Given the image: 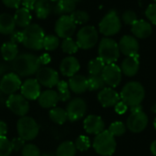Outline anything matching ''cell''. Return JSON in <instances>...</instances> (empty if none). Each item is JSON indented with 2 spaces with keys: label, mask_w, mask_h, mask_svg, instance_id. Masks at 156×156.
Instances as JSON below:
<instances>
[{
  "label": "cell",
  "mask_w": 156,
  "mask_h": 156,
  "mask_svg": "<svg viewBox=\"0 0 156 156\" xmlns=\"http://www.w3.org/2000/svg\"><path fill=\"white\" fill-rule=\"evenodd\" d=\"M5 71V67L3 66V64H0V74H3Z\"/></svg>",
  "instance_id": "cell-52"
},
{
  "label": "cell",
  "mask_w": 156,
  "mask_h": 156,
  "mask_svg": "<svg viewBox=\"0 0 156 156\" xmlns=\"http://www.w3.org/2000/svg\"><path fill=\"white\" fill-rule=\"evenodd\" d=\"M132 32L133 34V37H135L136 38H147L152 35L153 32V27L152 25L144 20H137L133 26H132Z\"/></svg>",
  "instance_id": "cell-23"
},
{
  "label": "cell",
  "mask_w": 156,
  "mask_h": 156,
  "mask_svg": "<svg viewBox=\"0 0 156 156\" xmlns=\"http://www.w3.org/2000/svg\"><path fill=\"white\" fill-rule=\"evenodd\" d=\"M48 115H49V119L51 120V122L58 125H62L68 121V115H67L66 110L60 107H54L50 109Z\"/></svg>",
  "instance_id": "cell-30"
},
{
  "label": "cell",
  "mask_w": 156,
  "mask_h": 156,
  "mask_svg": "<svg viewBox=\"0 0 156 156\" xmlns=\"http://www.w3.org/2000/svg\"><path fill=\"white\" fill-rule=\"evenodd\" d=\"M120 100L121 98L118 92L111 87L103 88L98 94V101L104 108L114 107L120 101Z\"/></svg>",
  "instance_id": "cell-18"
},
{
  "label": "cell",
  "mask_w": 156,
  "mask_h": 156,
  "mask_svg": "<svg viewBox=\"0 0 156 156\" xmlns=\"http://www.w3.org/2000/svg\"><path fill=\"white\" fill-rule=\"evenodd\" d=\"M59 37L58 36L54 35H48L45 36L43 40V48H45L48 51H53L56 50L59 46Z\"/></svg>",
  "instance_id": "cell-35"
},
{
  "label": "cell",
  "mask_w": 156,
  "mask_h": 156,
  "mask_svg": "<svg viewBox=\"0 0 156 156\" xmlns=\"http://www.w3.org/2000/svg\"><path fill=\"white\" fill-rule=\"evenodd\" d=\"M99 40L98 30L93 26H85L81 27L77 34V45L81 49L92 48Z\"/></svg>",
  "instance_id": "cell-8"
},
{
  "label": "cell",
  "mask_w": 156,
  "mask_h": 156,
  "mask_svg": "<svg viewBox=\"0 0 156 156\" xmlns=\"http://www.w3.org/2000/svg\"><path fill=\"white\" fill-rule=\"evenodd\" d=\"M83 127L87 133L97 135L104 131L105 124L101 117L98 115H89L83 122Z\"/></svg>",
  "instance_id": "cell-19"
},
{
  "label": "cell",
  "mask_w": 156,
  "mask_h": 156,
  "mask_svg": "<svg viewBox=\"0 0 156 156\" xmlns=\"http://www.w3.org/2000/svg\"><path fill=\"white\" fill-rule=\"evenodd\" d=\"M20 91L21 95L27 101H35L41 93V85L37 79H27L22 83Z\"/></svg>",
  "instance_id": "cell-16"
},
{
  "label": "cell",
  "mask_w": 156,
  "mask_h": 156,
  "mask_svg": "<svg viewBox=\"0 0 156 156\" xmlns=\"http://www.w3.org/2000/svg\"><path fill=\"white\" fill-rule=\"evenodd\" d=\"M76 26L69 15H62L55 24V31L58 37L69 38L75 33Z\"/></svg>",
  "instance_id": "cell-10"
},
{
  "label": "cell",
  "mask_w": 156,
  "mask_h": 156,
  "mask_svg": "<svg viewBox=\"0 0 156 156\" xmlns=\"http://www.w3.org/2000/svg\"><path fill=\"white\" fill-rule=\"evenodd\" d=\"M105 65L106 64L99 57L91 59L88 64V70L90 75H101Z\"/></svg>",
  "instance_id": "cell-34"
},
{
  "label": "cell",
  "mask_w": 156,
  "mask_h": 156,
  "mask_svg": "<svg viewBox=\"0 0 156 156\" xmlns=\"http://www.w3.org/2000/svg\"><path fill=\"white\" fill-rule=\"evenodd\" d=\"M0 52L5 61H13L18 56V48L16 43L8 41L2 45Z\"/></svg>",
  "instance_id": "cell-29"
},
{
  "label": "cell",
  "mask_w": 156,
  "mask_h": 156,
  "mask_svg": "<svg viewBox=\"0 0 156 156\" xmlns=\"http://www.w3.org/2000/svg\"><path fill=\"white\" fill-rule=\"evenodd\" d=\"M88 79V90L90 91L102 90L106 85L104 80L101 75H90Z\"/></svg>",
  "instance_id": "cell-33"
},
{
  "label": "cell",
  "mask_w": 156,
  "mask_h": 156,
  "mask_svg": "<svg viewBox=\"0 0 156 156\" xmlns=\"http://www.w3.org/2000/svg\"><path fill=\"white\" fill-rule=\"evenodd\" d=\"M154 3H156V0H154Z\"/></svg>",
  "instance_id": "cell-58"
},
{
  "label": "cell",
  "mask_w": 156,
  "mask_h": 156,
  "mask_svg": "<svg viewBox=\"0 0 156 156\" xmlns=\"http://www.w3.org/2000/svg\"><path fill=\"white\" fill-rule=\"evenodd\" d=\"M76 152L77 149L74 143L70 141H66L61 143L58 146L55 156H75Z\"/></svg>",
  "instance_id": "cell-31"
},
{
  "label": "cell",
  "mask_w": 156,
  "mask_h": 156,
  "mask_svg": "<svg viewBox=\"0 0 156 156\" xmlns=\"http://www.w3.org/2000/svg\"><path fill=\"white\" fill-rule=\"evenodd\" d=\"M38 59H39L40 65H47L51 61V58H50V55L48 53L42 54L40 57H38Z\"/></svg>",
  "instance_id": "cell-49"
},
{
  "label": "cell",
  "mask_w": 156,
  "mask_h": 156,
  "mask_svg": "<svg viewBox=\"0 0 156 156\" xmlns=\"http://www.w3.org/2000/svg\"><path fill=\"white\" fill-rule=\"evenodd\" d=\"M15 27L16 23L14 16L6 13L0 15V34L11 35L15 31Z\"/></svg>",
  "instance_id": "cell-28"
},
{
  "label": "cell",
  "mask_w": 156,
  "mask_h": 156,
  "mask_svg": "<svg viewBox=\"0 0 156 156\" xmlns=\"http://www.w3.org/2000/svg\"><path fill=\"white\" fill-rule=\"evenodd\" d=\"M126 125L122 122H114L112 123L108 129V131L114 136V137H120L122 136L126 133Z\"/></svg>",
  "instance_id": "cell-38"
},
{
  "label": "cell",
  "mask_w": 156,
  "mask_h": 156,
  "mask_svg": "<svg viewBox=\"0 0 156 156\" xmlns=\"http://www.w3.org/2000/svg\"><path fill=\"white\" fill-rule=\"evenodd\" d=\"M51 2H57V1H58V0H50Z\"/></svg>",
  "instance_id": "cell-56"
},
{
  "label": "cell",
  "mask_w": 156,
  "mask_h": 156,
  "mask_svg": "<svg viewBox=\"0 0 156 156\" xmlns=\"http://www.w3.org/2000/svg\"><path fill=\"white\" fill-rule=\"evenodd\" d=\"M122 20L123 21L124 24L133 26L138 20V17H137V15H136V13L134 11L126 10L122 15Z\"/></svg>",
  "instance_id": "cell-42"
},
{
  "label": "cell",
  "mask_w": 156,
  "mask_h": 156,
  "mask_svg": "<svg viewBox=\"0 0 156 156\" xmlns=\"http://www.w3.org/2000/svg\"><path fill=\"white\" fill-rule=\"evenodd\" d=\"M6 107L16 115L23 117L29 112L28 101L21 94H11L6 100Z\"/></svg>",
  "instance_id": "cell-9"
},
{
  "label": "cell",
  "mask_w": 156,
  "mask_h": 156,
  "mask_svg": "<svg viewBox=\"0 0 156 156\" xmlns=\"http://www.w3.org/2000/svg\"><path fill=\"white\" fill-rule=\"evenodd\" d=\"M114 110L118 114H124L127 110H128V106L122 101H120L115 106H114Z\"/></svg>",
  "instance_id": "cell-46"
},
{
  "label": "cell",
  "mask_w": 156,
  "mask_h": 156,
  "mask_svg": "<svg viewBox=\"0 0 156 156\" xmlns=\"http://www.w3.org/2000/svg\"><path fill=\"white\" fill-rule=\"evenodd\" d=\"M61 49L64 53L67 54H74L79 50V47L77 45V42L74 41L71 37L64 38L61 43Z\"/></svg>",
  "instance_id": "cell-36"
},
{
  "label": "cell",
  "mask_w": 156,
  "mask_h": 156,
  "mask_svg": "<svg viewBox=\"0 0 156 156\" xmlns=\"http://www.w3.org/2000/svg\"><path fill=\"white\" fill-rule=\"evenodd\" d=\"M154 129L156 130V118L155 120H154Z\"/></svg>",
  "instance_id": "cell-54"
},
{
  "label": "cell",
  "mask_w": 156,
  "mask_h": 156,
  "mask_svg": "<svg viewBox=\"0 0 156 156\" xmlns=\"http://www.w3.org/2000/svg\"><path fill=\"white\" fill-rule=\"evenodd\" d=\"M87 103L81 98H75L71 100L66 109L68 120L70 122H77L82 119L87 112Z\"/></svg>",
  "instance_id": "cell-11"
},
{
  "label": "cell",
  "mask_w": 156,
  "mask_h": 156,
  "mask_svg": "<svg viewBox=\"0 0 156 156\" xmlns=\"http://www.w3.org/2000/svg\"><path fill=\"white\" fill-rule=\"evenodd\" d=\"M22 156H41L39 148L33 144H27L21 150Z\"/></svg>",
  "instance_id": "cell-40"
},
{
  "label": "cell",
  "mask_w": 156,
  "mask_h": 156,
  "mask_svg": "<svg viewBox=\"0 0 156 156\" xmlns=\"http://www.w3.org/2000/svg\"><path fill=\"white\" fill-rule=\"evenodd\" d=\"M148 125V116L146 115L144 111L131 112L130 116L128 117L126 127L129 131L133 133H142Z\"/></svg>",
  "instance_id": "cell-15"
},
{
  "label": "cell",
  "mask_w": 156,
  "mask_h": 156,
  "mask_svg": "<svg viewBox=\"0 0 156 156\" xmlns=\"http://www.w3.org/2000/svg\"><path fill=\"white\" fill-rule=\"evenodd\" d=\"M74 144H75L76 149L78 151H80V152L88 151L90 149V145H91L90 138L88 136H86V135H80L76 139Z\"/></svg>",
  "instance_id": "cell-39"
},
{
  "label": "cell",
  "mask_w": 156,
  "mask_h": 156,
  "mask_svg": "<svg viewBox=\"0 0 156 156\" xmlns=\"http://www.w3.org/2000/svg\"><path fill=\"white\" fill-rule=\"evenodd\" d=\"M13 150L10 141L5 137H0V156H10Z\"/></svg>",
  "instance_id": "cell-41"
},
{
  "label": "cell",
  "mask_w": 156,
  "mask_h": 156,
  "mask_svg": "<svg viewBox=\"0 0 156 156\" xmlns=\"http://www.w3.org/2000/svg\"><path fill=\"white\" fill-rule=\"evenodd\" d=\"M16 130L18 136L24 141L28 142L34 140L38 135L39 126L32 117L26 115L17 121Z\"/></svg>",
  "instance_id": "cell-7"
},
{
  "label": "cell",
  "mask_w": 156,
  "mask_h": 156,
  "mask_svg": "<svg viewBox=\"0 0 156 156\" xmlns=\"http://www.w3.org/2000/svg\"><path fill=\"white\" fill-rule=\"evenodd\" d=\"M52 12L55 15L62 16L66 14H71L75 11L76 3L71 0H58L57 2H53Z\"/></svg>",
  "instance_id": "cell-25"
},
{
  "label": "cell",
  "mask_w": 156,
  "mask_h": 156,
  "mask_svg": "<svg viewBox=\"0 0 156 156\" xmlns=\"http://www.w3.org/2000/svg\"><path fill=\"white\" fill-rule=\"evenodd\" d=\"M118 45H119L120 52H122L126 57L137 55L139 48H140L137 38L130 35L123 36L120 39V42L118 43Z\"/></svg>",
  "instance_id": "cell-17"
},
{
  "label": "cell",
  "mask_w": 156,
  "mask_h": 156,
  "mask_svg": "<svg viewBox=\"0 0 156 156\" xmlns=\"http://www.w3.org/2000/svg\"><path fill=\"white\" fill-rule=\"evenodd\" d=\"M150 150H151V153L153 154V155L156 156V140L151 144Z\"/></svg>",
  "instance_id": "cell-51"
},
{
  "label": "cell",
  "mask_w": 156,
  "mask_h": 156,
  "mask_svg": "<svg viewBox=\"0 0 156 156\" xmlns=\"http://www.w3.org/2000/svg\"><path fill=\"white\" fill-rule=\"evenodd\" d=\"M56 87H57V92L58 95L59 101L65 102L70 100L71 94H70V90H69L68 82H66L65 80H59Z\"/></svg>",
  "instance_id": "cell-32"
},
{
  "label": "cell",
  "mask_w": 156,
  "mask_h": 156,
  "mask_svg": "<svg viewBox=\"0 0 156 156\" xmlns=\"http://www.w3.org/2000/svg\"><path fill=\"white\" fill-rule=\"evenodd\" d=\"M69 16H71L76 25H84L90 20L89 14L83 10H75Z\"/></svg>",
  "instance_id": "cell-37"
},
{
  "label": "cell",
  "mask_w": 156,
  "mask_h": 156,
  "mask_svg": "<svg viewBox=\"0 0 156 156\" xmlns=\"http://www.w3.org/2000/svg\"><path fill=\"white\" fill-rule=\"evenodd\" d=\"M45 37L42 27L37 24H30L22 31V44L32 50H41Z\"/></svg>",
  "instance_id": "cell-3"
},
{
  "label": "cell",
  "mask_w": 156,
  "mask_h": 156,
  "mask_svg": "<svg viewBox=\"0 0 156 156\" xmlns=\"http://www.w3.org/2000/svg\"><path fill=\"white\" fill-rule=\"evenodd\" d=\"M53 2L50 0H37L34 5V11L39 19H46L52 12Z\"/></svg>",
  "instance_id": "cell-26"
},
{
  "label": "cell",
  "mask_w": 156,
  "mask_h": 156,
  "mask_svg": "<svg viewBox=\"0 0 156 156\" xmlns=\"http://www.w3.org/2000/svg\"><path fill=\"white\" fill-rule=\"evenodd\" d=\"M2 2L8 8L18 9L21 5V0H2Z\"/></svg>",
  "instance_id": "cell-45"
},
{
  "label": "cell",
  "mask_w": 156,
  "mask_h": 156,
  "mask_svg": "<svg viewBox=\"0 0 156 156\" xmlns=\"http://www.w3.org/2000/svg\"><path fill=\"white\" fill-rule=\"evenodd\" d=\"M145 16L151 23L156 25V3L148 5L145 10Z\"/></svg>",
  "instance_id": "cell-43"
},
{
  "label": "cell",
  "mask_w": 156,
  "mask_h": 156,
  "mask_svg": "<svg viewBox=\"0 0 156 156\" xmlns=\"http://www.w3.org/2000/svg\"><path fill=\"white\" fill-rule=\"evenodd\" d=\"M68 83L69 90L76 94H81L88 90V79L83 75L76 74L72 76Z\"/></svg>",
  "instance_id": "cell-24"
},
{
  "label": "cell",
  "mask_w": 156,
  "mask_h": 156,
  "mask_svg": "<svg viewBox=\"0 0 156 156\" xmlns=\"http://www.w3.org/2000/svg\"><path fill=\"white\" fill-rule=\"evenodd\" d=\"M11 68L19 77H28L37 74L41 65L38 57L31 53H23L18 55L11 61Z\"/></svg>",
  "instance_id": "cell-1"
},
{
  "label": "cell",
  "mask_w": 156,
  "mask_h": 156,
  "mask_svg": "<svg viewBox=\"0 0 156 156\" xmlns=\"http://www.w3.org/2000/svg\"><path fill=\"white\" fill-rule=\"evenodd\" d=\"M121 28V18L115 10H111L110 12H108L99 24L100 32L107 37L118 34Z\"/></svg>",
  "instance_id": "cell-6"
},
{
  "label": "cell",
  "mask_w": 156,
  "mask_h": 156,
  "mask_svg": "<svg viewBox=\"0 0 156 156\" xmlns=\"http://www.w3.org/2000/svg\"><path fill=\"white\" fill-rule=\"evenodd\" d=\"M153 112H156V104L154 106V108H153Z\"/></svg>",
  "instance_id": "cell-53"
},
{
  "label": "cell",
  "mask_w": 156,
  "mask_h": 156,
  "mask_svg": "<svg viewBox=\"0 0 156 156\" xmlns=\"http://www.w3.org/2000/svg\"><path fill=\"white\" fill-rule=\"evenodd\" d=\"M37 101L40 107L44 109H52L56 107V105L59 101L57 90L48 89L44 91H41L39 97L37 98Z\"/></svg>",
  "instance_id": "cell-22"
},
{
  "label": "cell",
  "mask_w": 156,
  "mask_h": 156,
  "mask_svg": "<svg viewBox=\"0 0 156 156\" xmlns=\"http://www.w3.org/2000/svg\"><path fill=\"white\" fill-rule=\"evenodd\" d=\"M99 58L105 64L115 63L120 57V48L118 43L111 37H103L98 48Z\"/></svg>",
  "instance_id": "cell-5"
},
{
  "label": "cell",
  "mask_w": 156,
  "mask_h": 156,
  "mask_svg": "<svg viewBox=\"0 0 156 156\" xmlns=\"http://www.w3.org/2000/svg\"><path fill=\"white\" fill-rule=\"evenodd\" d=\"M92 146L98 154L111 156L115 153L117 144L115 137L108 130H104L95 136Z\"/></svg>",
  "instance_id": "cell-4"
},
{
  "label": "cell",
  "mask_w": 156,
  "mask_h": 156,
  "mask_svg": "<svg viewBox=\"0 0 156 156\" xmlns=\"http://www.w3.org/2000/svg\"><path fill=\"white\" fill-rule=\"evenodd\" d=\"M14 19H15L16 26H18L19 27L25 28L31 24L32 16H31V13L28 9L22 6V7H19L16 11L15 16H14Z\"/></svg>",
  "instance_id": "cell-27"
},
{
  "label": "cell",
  "mask_w": 156,
  "mask_h": 156,
  "mask_svg": "<svg viewBox=\"0 0 156 156\" xmlns=\"http://www.w3.org/2000/svg\"><path fill=\"white\" fill-rule=\"evenodd\" d=\"M10 41L13 43H22V32L21 31H14L10 36Z\"/></svg>",
  "instance_id": "cell-47"
},
{
  "label": "cell",
  "mask_w": 156,
  "mask_h": 156,
  "mask_svg": "<svg viewBox=\"0 0 156 156\" xmlns=\"http://www.w3.org/2000/svg\"><path fill=\"white\" fill-rule=\"evenodd\" d=\"M37 80L40 85L51 89L57 86L59 81V76L57 70L49 67H40V69L37 72Z\"/></svg>",
  "instance_id": "cell-14"
},
{
  "label": "cell",
  "mask_w": 156,
  "mask_h": 156,
  "mask_svg": "<svg viewBox=\"0 0 156 156\" xmlns=\"http://www.w3.org/2000/svg\"><path fill=\"white\" fill-rule=\"evenodd\" d=\"M140 68V60L139 55L128 56L126 57L121 65L122 72L127 77H133L137 74Z\"/></svg>",
  "instance_id": "cell-21"
},
{
  "label": "cell",
  "mask_w": 156,
  "mask_h": 156,
  "mask_svg": "<svg viewBox=\"0 0 156 156\" xmlns=\"http://www.w3.org/2000/svg\"><path fill=\"white\" fill-rule=\"evenodd\" d=\"M41 156H51V155H48V154H43V155Z\"/></svg>",
  "instance_id": "cell-57"
},
{
  "label": "cell",
  "mask_w": 156,
  "mask_h": 156,
  "mask_svg": "<svg viewBox=\"0 0 156 156\" xmlns=\"http://www.w3.org/2000/svg\"><path fill=\"white\" fill-rule=\"evenodd\" d=\"M71 1H73V2H75V3H77V2H80V0H71Z\"/></svg>",
  "instance_id": "cell-55"
},
{
  "label": "cell",
  "mask_w": 156,
  "mask_h": 156,
  "mask_svg": "<svg viewBox=\"0 0 156 156\" xmlns=\"http://www.w3.org/2000/svg\"><path fill=\"white\" fill-rule=\"evenodd\" d=\"M80 69V65L79 60L73 57L69 56L62 59L59 65V70L63 76L71 78L72 76L76 75Z\"/></svg>",
  "instance_id": "cell-20"
},
{
  "label": "cell",
  "mask_w": 156,
  "mask_h": 156,
  "mask_svg": "<svg viewBox=\"0 0 156 156\" xmlns=\"http://www.w3.org/2000/svg\"><path fill=\"white\" fill-rule=\"evenodd\" d=\"M101 76L106 85L111 88H115L119 86L122 81V72L121 68L115 63L106 64L101 72Z\"/></svg>",
  "instance_id": "cell-13"
},
{
  "label": "cell",
  "mask_w": 156,
  "mask_h": 156,
  "mask_svg": "<svg viewBox=\"0 0 156 156\" xmlns=\"http://www.w3.org/2000/svg\"><path fill=\"white\" fill-rule=\"evenodd\" d=\"M22 81L20 77L15 72L5 74L0 80V91L6 95L15 94L20 90Z\"/></svg>",
  "instance_id": "cell-12"
},
{
  "label": "cell",
  "mask_w": 156,
  "mask_h": 156,
  "mask_svg": "<svg viewBox=\"0 0 156 156\" xmlns=\"http://www.w3.org/2000/svg\"><path fill=\"white\" fill-rule=\"evenodd\" d=\"M145 97L144 86L138 81H131L125 84L121 91L120 98L128 107L141 105Z\"/></svg>",
  "instance_id": "cell-2"
},
{
  "label": "cell",
  "mask_w": 156,
  "mask_h": 156,
  "mask_svg": "<svg viewBox=\"0 0 156 156\" xmlns=\"http://www.w3.org/2000/svg\"><path fill=\"white\" fill-rule=\"evenodd\" d=\"M7 133V125L5 122L0 121V137L5 136Z\"/></svg>",
  "instance_id": "cell-50"
},
{
  "label": "cell",
  "mask_w": 156,
  "mask_h": 156,
  "mask_svg": "<svg viewBox=\"0 0 156 156\" xmlns=\"http://www.w3.org/2000/svg\"><path fill=\"white\" fill-rule=\"evenodd\" d=\"M37 0H21L23 7L28 9L29 11L34 10V5Z\"/></svg>",
  "instance_id": "cell-48"
},
{
  "label": "cell",
  "mask_w": 156,
  "mask_h": 156,
  "mask_svg": "<svg viewBox=\"0 0 156 156\" xmlns=\"http://www.w3.org/2000/svg\"><path fill=\"white\" fill-rule=\"evenodd\" d=\"M25 142L22 138L20 137H17V138H14L10 144H11V147H12V150L13 151H16V152H18V151H21L22 148L25 146Z\"/></svg>",
  "instance_id": "cell-44"
}]
</instances>
